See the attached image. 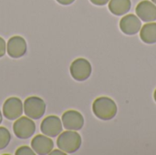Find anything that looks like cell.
<instances>
[{"label": "cell", "instance_id": "1", "mask_svg": "<svg viewBox=\"0 0 156 155\" xmlns=\"http://www.w3.org/2000/svg\"><path fill=\"white\" fill-rule=\"evenodd\" d=\"M117 105L113 100L108 97L97 98L92 104V111L94 115L102 121L112 120L117 114Z\"/></svg>", "mask_w": 156, "mask_h": 155}, {"label": "cell", "instance_id": "2", "mask_svg": "<svg viewBox=\"0 0 156 155\" xmlns=\"http://www.w3.org/2000/svg\"><path fill=\"white\" fill-rule=\"evenodd\" d=\"M57 145L66 153H74L81 146V137L76 131H66L58 135Z\"/></svg>", "mask_w": 156, "mask_h": 155}, {"label": "cell", "instance_id": "3", "mask_svg": "<svg viewBox=\"0 0 156 155\" xmlns=\"http://www.w3.org/2000/svg\"><path fill=\"white\" fill-rule=\"evenodd\" d=\"M23 109L25 114L28 118L32 120H38L45 114L46 103L39 97L31 96L25 100Z\"/></svg>", "mask_w": 156, "mask_h": 155}, {"label": "cell", "instance_id": "4", "mask_svg": "<svg viewBox=\"0 0 156 155\" xmlns=\"http://www.w3.org/2000/svg\"><path fill=\"white\" fill-rule=\"evenodd\" d=\"M69 71H70L72 78L75 80L84 81L90 78L91 71H92V68H91L90 63L87 59L80 58L75 59L71 63Z\"/></svg>", "mask_w": 156, "mask_h": 155}, {"label": "cell", "instance_id": "5", "mask_svg": "<svg viewBox=\"0 0 156 155\" xmlns=\"http://www.w3.org/2000/svg\"><path fill=\"white\" fill-rule=\"evenodd\" d=\"M15 135L19 139H28L36 131V124L32 119L27 117H19L13 124Z\"/></svg>", "mask_w": 156, "mask_h": 155}, {"label": "cell", "instance_id": "6", "mask_svg": "<svg viewBox=\"0 0 156 155\" xmlns=\"http://www.w3.org/2000/svg\"><path fill=\"white\" fill-rule=\"evenodd\" d=\"M24 111L23 103L20 99L11 97L7 99L3 105V115L10 121H15L21 117Z\"/></svg>", "mask_w": 156, "mask_h": 155}, {"label": "cell", "instance_id": "7", "mask_svg": "<svg viewBox=\"0 0 156 155\" xmlns=\"http://www.w3.org/2000/svg\"><path fill=\"white\" fill-rule=\"evenodd\" d=\"M41 132L48 137H57L62 132V122L58 116H48L40 124Z\"/></svg>", "mask_w": 156, "mask_h": 155}, {"label": "cell", "instance_id": "8", "mask_svg": "<svg viewBox=\"0 0 156 155\" xmlns=\"http://www.w3.org/2000/svg\"><path fill=\"white\" fill-rule=\"evenodd\" d=\"M61 122L64 128L69 131H80L84 125V118L82 114L74 110L65 111L62 115Z\"/></svg>", "mask_w": 156, "mask_h": 155}, {"label": "cell", "instance_id": "9", "mask_svg": "<svg viewBox=\"0 0 156 155\" xmlns=\"http://www.w3.org/2000/svg\"><path fill=\"white\" fill-rule=\"evenodd\" d=\"M135 12L137 16L144 22H154L156 20V5L149 0L141 1L136 8Z\"/></svg>", "mask_w": 156, "mask_h": 155}, {"label": "cell", "instance_id": "10", "mask_svg": "<svg viewBox=\"0 0 156 155\" xmlns=\"http://www.w3.org/2000/svg\"><path fill=\"white\" fill-rule=\"evenodd\" d=\"M142 27L141 19L134 14H128L124 16L120 21V28L123 34L133 36L137 34Z\"/></svg>", "mask_w": 156, "mask_h": 155}, {"label": "cell", "instance_id": "11", "mask_svg": "<svg viewBox=\"0 0 156 155\" xmlns=\"http://www.w3.org/2000/svg\"><path fill=\"white\" fill-rule=\"evenodd\" d=\"M27 49V42L20 36H14L7 41V54L13 58H18L23 57L26 54Z\"/></svg>", "mask_w": 156, "mask_h": 155}, {"label": "cell", "instance_id": "12", "mask_svg": "<svg viewBox=\"0 0 156 155\" xmlns=\"http://www.w3.org/2000/svg\"><path fill=\"white\" fill-rule=\"evenodd\" d=\"M31 147L37 154H49V153L53 150L54 143L48 136L38 134L32 139Z\"/></svg>", "mask_w": 156, "mask_h": 155}, {"label": "cell", "instance_id": "13", "mask_svg": "<svg viewBox=\"0 0 156 155\" xmlns=\"http://www.w3.org/2000/svg\"><path fill=\"white\" fill-rule=\"evenodd\" d=\"M132 7L131 0H110L109 10L115 16H123L127 14Z\"/></svg>", "mask_w": 156, "mask_h": 155}, {"label": "cell", "instance_id": "14", "mask_svg": "<svg viewBox=\"0 0 156 155\" xmlns=\"http://www.w3.org/2000/svg\"><path fill=\"white\" fill-rule=\"evenodd\" d=\"M140 37L146 44L156 43V23L149 22L144 25L140 30Z\"/></svg>", "mask_w": 156, "mask_h": 155}, {"label": "cell", "instance_id": "15", "mask_svg": "<svg viewBox=\"0 0 156 155\" xmlns=\"http://www.w3.org/2000/svg\"><path fill=\"white\" fill-rule=\"evenodd\" d=\"M11 140V135L9 131L5 127H0V150L7 147Z\"/></svg>", "mask_w": 156, "mask_h": 155}, {"label": "cell", "instance_id": "16", "mask_svg": "<svg viewBox=\"0 0 156 155\" xmlns=\"http://www.w3.org/2000/svg\"><path fill=\"white\" fill-rule=\"evenodd\" d=\"M36 153L33 151V149L29 148L28 146H21L19 147L16 152V155H35Z\"/></svg>", "mask_w": 156, "mask_h": 155}, {"label": "cell", "instance_id": "17", "mask_svg": "<svg viewBox=\"0 0 156 155\" xmlns=\"http://www.w3.org/2000/svg\"><path fill=\"white\" fill-rule=\"evenodd\" d=\"M6 51V43L3 37H0V58L5 56Z\"/></svg>", "mask_w": 156, "mask_h": 155}, {"label": "cell", "instance_id": "18", "mask_svg": "<svg viewBox=\"0 0 156 155\" xmlns=\"http://www.w3.org/2000/svg\"><path fill=\"white\" fill-rule=\"evenodd\" d=\"M95 5H105L109 3L110 0H90Z\"/></svg>", "mask_w": 156, "mask_h": 155}, {"label": "cell", "instance_id": "19", "mask_svg": "<svg viewBox=\"0 0 156 155\" xmlns=\"http://www.w3.org/2000/svg\"><path fill=\"white\" fill-rule=\"evenodd\" d=\"M58 3H59L60 5H69L70 4H72L75 0H56Z\"/></svg>", "mask_w": 156, "mask_h": 155}, {"label": "cell", "instance_id": "20", "mask_svg": "<svg viewBox=\"0 0 156 155\" xmlns=\"http://www.w3.org/2000/svg\"><path fill=\"white\" fill-rule=\"evenodd\" d=\"M49 154H52V155H54V154H56V155H65V154H67L66 153H64L63 151H61V150H54L53 152H50L49 153Z\"/></svg>", "mask_w": 156, "mask_h": 155}, {"label": "cell", "instance_id": "21", "mask_svg": "<svg viewBox=\"0 0 156 155\" xmlns=\"http://www.w3.org/2000/svg\"><path fill=\"white\" fill-rule=\"evenodd\" d=\"M154 100H155L156 102V90H154Z\"/></svg>", "mask_w": 156, "mask_h": 155}, {"label": "cell", "instance_id": "22", "mask_svg": "<svg viewBox=\"0 0 156 155\" xmlns=\"http://www.w3.org/2000/svg\"><path fill=\"white\" fill-rule=\"evenodd\" d=\"M1 122H2V113L0 111V124H1Z\"/></svg>", "mask_w": 156, "mask_h": 155}, {"label": "cell", "instance_id": "23", "mask_svg": "<svg viewBox=\"0 0 156 155\" xmlns=\"http://www.w3.org/2000/svg\"><path fill=\"white\" fill-rule=\"evenodd\" d=\"M151 1H152L154 5H156V0H151Z\"/></svg>", "mask_w": 156, "mask_h": 155}]
</instances>
